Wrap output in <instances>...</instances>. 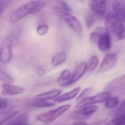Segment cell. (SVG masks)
I'll list each match as a JSON object with an SVG mask.
<instances>
[{
  "instance_id": "cell-11",
  "label": "cell",
  "mask_w": 125,
  "mask_h": 125,
  "mask_svg": "<svg viewBox=\"0 0 125 125\" xmlns=\"http://www.w3.org/2000/svg\"><path fill=\"white\" fill-rule=\"evenodd\" d=\"M92 11L102 18L106 10V2L105 0H90L88 2Z\"/></svg>"
},
{
  "instance_id": "cell-20",
  "label": "cell",
  "mask_w": 125,
  "mask_h": 125,
  "mask_svg": "<svg viewBox=\"0 0 125 125\" xmlns=\"http://www.w3.org/2000/svg\"><path fill=\"white\" fill-rule=\"evenodd\" d=\"M31 106L36 107H47L54 106L55 104L54 102L46 101L43 100H36L30 103Z\"/></svg>"
},
{
  "instance_id": "cell-31",
  "label": "cell",
  "mask_w": 125,
  "mask_h": 125,
  "mask_svg": "<svg viewBox=\"0 0 125 125\" xmlns=\"http://www.w3.org/2000/svg\"><path fill=\"white\" fill-rule=\"evenodd\" d=\"M11 1L10 0H0V14H2L3 11L6 9V7L10 3Z\"/></svg>"
},
{
  "instance_id": "cell-19",
  "label": "cell",
  "mask_w": 125,
  "mask_h": 125,
  "mask_svg": "<svg viewBox=\"0 0 125 125\" xmlns=\"http://www.w3.org/2000/svg\"><path fill=\"white\" fill-rule=\"evenodd\" d=\"M54 2L52 7L55 9V10L62 11L68 13L71 11V8L65 2L62 1H56Z\"/></svg>"
},
{
  "instance_id": "cell-21",
  "label": "cell",
  "mask_w": 125,
  "mask_h": 125,
  "mask_svg": "<svg viewBox=\"0 0 125 125\" xmlns=\"http://www.w3.org/2000/svg\"><path fill=\"white\" fill-rule=\"evenodd\" d=\"M69 118L74 120H83L87 119L89 117L85 116L83 115L81 112L80 110H77L72 112L69 115Z\"/></svg>"
},
{
  "instance_id": "cell-8",
  "label": "cell",
  "mask_w": 125,
  "mask_h": 125,
  "mask_svg": "<svg viewBox=\"0 0 125 125\" xmlns=\"http://www.w3.org/2000/svg\"><path fill=\"white\" fill-rule=\"evenodd\" d=\"M87 68V65L85 62L80 63L77 66L70 79L67 82L61 84L60 86L61 87H65L71 85L81 78L86 71Z\"/></svg>"
},
{
  "instance_id": "cell-14",
  "label": "cell",
  "mask_w": 125,
  "mask_h": 125,
  "mask_svg": "<svg viewBox=\"0 0 125 125\" xmlns=\"http://www.w3.org/2000/svg\"><path fill=\"white\" fill-rule=\"evenodd\" d=\"M2 88L3 93L4 94L17 95L24 92V89L22 88L6 83L2 85Z\"/></svg>"
},
{
  "instance_id": "cell-23",
  "label": "cell",
  "mask_w": 125,
  "mask_h": 125,
  "mask_svg": "<svg viewBox=\"0 0 125 125\" xmlns=\"http://www.w3.org/2000/svg\"><path fill=\"white\" fill-rule=\"evenodd\" d=\"M99 107L96 105L85 107L80 110V112L85 116L90 117L93 113L96 112Z\"/></svg>"
},
{
  "instance_id": "cell-16",
  "label": "cell",
  "mask_w": 125,
  "mask_h": 125,
  "mask_svg": "<svg viewBox=\"0 0 125 125\" xmlns=\"http://www.w3.org/2000/svg\"><path fill=\"white\" fill-rule=\"evenodd\" d=\"M12 109H9L3 111L0 113V124H2L9 120L12 119L18 115L19 111H13Z\"/></svg>"
},
{
  "instance_id": "cell-25",
  "label": "cell",
  "mask_w": 125,
  "mask_h": 125,
  "mask_svg": "<svg viewBox=\"0 0 125 125\" xmlns=\"http://www.w3.org/2000/svg\"><path fill=\"white\" fill-rule=\"evenodd\" d=\"M101 19V17L96 14L93 12L90 13L86 18V25L88 27H90L96 20Z\"/></svg>"
},
{
  "instance_id": "cell-26",
  "label": "cell",
  "mask_w": 125,
  "mask_h": 125,
  "mask_svg": "<svg viewBox=\"0 0 125 125\" xmlns=\"http://www.w3.org/2000/svg\"><path fill=\"white\" fill-rule=\"evenodd\" d=\"M0 79L1 81L6 83V84H12L14 82V80L13 77L4 70L1 69L0 71Z\"/></svg>"
},
{
  "instance_id": "cell-15",
  "label": "cell",
  "mask_w": 125,
  "mask_h": 125,
  "mask_svg": "<svg viewBox=\"0 0 125 125\" xmlns=\"http://www.w3.org/2000/svg\"><path fill=\"white\" fill-rule=\"evenodd\" d=\"M61 93V91L60 90H53L43 93L36 95L34 98L36 100L46 101L57 98V96L60 95Z\"/></svg>"
},
{
  "instance_id": "cell-24",
  "label": "cell",
  "mask_w": 125,
  "mask_h": 125,
  "mask_svg": "<svg viewBox=\"0 0 125 125\" xmlns=\"http://www.w3.org/2000/svg\"><path fill=\"white\" fill-rule=\"evenodd\" d=\"M71 76L70 71L68 69H65L62 72L58 78L57 82L58 83H64V82H66L69 80Z\"/></svg>"
},
{
  "instance_id": "cell-1",
  "label": "cell",
  "mask_w": 125,
  "mask_h": 125,
  "mask_svg": "<svg viewBox=\"0 0 125 125\" xmlns=\"http://www.w3.org/2000/svg\"><path fill=\"white\" fill-rule=\"evenodd\" d=\"M46 5L44 2L39 0L27 3L11 12L9 17V21L12 24H16L27 15L41 11Z\"/></svg>"
},
{
  "instance_id": "cell-33",
  "label": "cell",
  "mask_w": 125,
  "mask_h": 125,
  "mask_svg": "<svg viewBox=\"0 0 125 125\" xmlns=\"http://www.w3.org/2000/svg\"><path fill=\"white\" fill-rule=\"evenodd\" d=\"M7 107L8 103L6 99L1 98L0 101V110L1 112L6 109Z\"/></svg>"
},
{
  "instance_id": "cell-6",
  "label": "cell",
  "mask_w": 125,
  "mask_h": 125,
  "mask_svg": "<svg viewBox=\"0 0 125 125\" xmlns=\"http://www.w3.org/2000/svg\"><path fill=\"white\" fill-rule=\"evenodd\" d=\"M111 94L108 92L99 93L93 96L87 97L81 100L76 105V108H82L94 104L101 103L106 101L110 97Z\"/></svg>"
},
{
  "instance_id": "cell-3",
  "label": "cell",
  "mask_w": 125,
  "mask_h": 125,
  "mask_svg": "<svg viewBox=\"0 0 125 125\" xmlns=\"http://www.w3.org/2000/svg\"><path fill=\"white\" fill-rule=\"evenodd\" d=\"M71 106V104L63 105L55 109L39 114L36 116V120L43 123H51L68 110Z\"/></svg>"
},
{
  "instance_id": "cell-18",
  "label": "cell",
  "mask_w": 125,
  "mask_h": 125,
  "mask_svg": "<svg viewBox=\"0 0 125 125\" xmlns=\"http://www.w3.org/2000/svg\"><path fill=\"white\" fill-rule=\"evenodd\" d=\"M66 58V54L64 52H61L55 55L52 60V63L54 66H57L65 62Z\"/></svg>"
},
{
  "instance_id": "cell-5",
  "label": "cell",
  "mask_w": 125,
  "mask_h": 125,
  "mask_svg": "<svg viewBox=\"0 0 125 125\" xmlns=\"http://www.w3.org/2000/svg\"><path fill=\"white\" fill-rule=\"evenodd\" d=\"M99 35L97 41L98 47L102 52L109 50L111 48V42L110 34L106 28L99 27L96 29V31Z\"/></svg>"
},
{
  "instance_id": "cell-29",
  "label": "cell",
  "mask_w": 125,
  "mask_h": 125,
  "mask_svg": "<svg viewBox=\"0 0 125 125\" xmlns=\"http://www.w3.org/2000/svg\"><path fill=\"white\" fill-rule=\"evenodd\" d=\"M93 90V88L91 87L88 88L84 89L79 95V96L76 98V101H80L81 100L86 98L88 95L92 93Z\"/></svg>"
},
{
  "instance_id": "cell-17",
  "label": "cell",
  "mask_w": 125,
  "mask_h": 125,
  "mask_svg": "<svg viewBox=\"0 0 125 125\" xmlns=\"http://www.w3.org/2000/svg\"><path fill=\"white\" fill-rule=\"evenodd\" d=\"M29 115L28 113H24L18 115L16 117L9 121L8 124H25L29 120Z\"/></svg>"
},
{
  "instance_id": "cell-13",
  "label": "cell",
  "mask_w": 125,
  "mask_h": 125,
  "mask_svg": "<svg viewBox=\"0 0 125 125\" xmlns=\"http://www.w3.org/2000/svg\"><path fill=\"white\" fill-rule=\"evenodd\" d=\"M81 88L80 87H77L68 93L58 96L54 99L53 101L55 102H62L72 99L78 94Z\"/></svg>"
},
{
  "instance_id": "cell-4",
  "label": "cell",
  "mask_w": 125,
  "mask_h": 125,
  "mask_svg": "<svg viewBox=\"0 0 125 125\" xmlns=\"http://www.w3.org/2000/svg\"><path fill=\"white\" fill-rule=\"evenodd\" d=\"M53 13L67 23L69 27L79 34L82 32V26L80 21L69 13L62 11L54 10Z\"/></svg>"
},
{
  "instance_id": "cell-34",
  "label": "cell",
  "mask_w": 125,
  "mask_h": 125,
  "mask_svg": "<svg viewBox=\"0 0 125 125\" xmlns=\"http://www.w3.org/2000/svg\"><path fill=\"white\" fill-rule=\"evenodd\" d=\"M46 73L45 70L43 69L40 68L37 71V73L40 76H43Z\"/></svg>"
},
{
  "instance_id": "cell-36",
  "label": "cell",
  "mask_w": 125,
  "mask_h": 125,
  "mask_svg": "<svg viewBox=\"0 0 125 125\" xmlns=\"http://www.w3.org/2000/svg\"><path fill=\"white\" fill-rule=\"evenodd\" d=\"M6 125H30L29 124H7Z\"/></svg>"
},
{
  "instance_id": "cell-9",
  "label": "cell",
  "mask_w": 125,
  "mask_h": 125,
  "mask_svg": "<svg viewBox=\"0 0 125 125\" xmlns=\"http://www.w3.org/2000/svg\"><path fill=\"white\" fill-rule=\"evenodd\" d=\"M104 89L106 92L109 93L125 91V76L113 80L107 85Z\"/></svg>"
},
{
  "instance_id": "cell-12",
  "label": "cell",
  "mask_w": 125,
  "mask_h": 125,
  "mask_svg": "<svg viewBox=\"0 0 125 125\" xmlns=\"http://www.w3.org/2000/svg\"><path fill=\"white\" fill-rule=\"evenodd\" d=\"M113 8L116 16L125 22V0H115L113 2Z\"/></svg>"
},
{
  "instance_id": "cell-7",
  "label": "cell",
  "mask_w": 125,
  "mask_h": 125,
  "mask_svg": "<svg viewBox=\"0 0 125 125\" xmlns=\"http://www.w3.org/2000/svg\"><path fill=\"white\" fill-rule=\"evenodd\" d=\"M12 58L11 38L9 36L5 39L1 46L0 58L3 63L7 64L10 61Z\"/></svg>"
},
{
  "instance_id": "cell-2",
  "label": "cell",
  "mask_w": 125,
  "mask_h": 125,
  "mask_svg": "<svg viewBox=\"0 0 125 125\" xmlns=\"http://www.w3.org/2000/svg\"><path fill=\"white\" fill-rule=\"evenodd\" d=\"M106 28L117 40L125 38V22L119 19L113 12L107 13L104 19Z\"/></svg>"
},
{
  "instance_id": "cell-22",
  "label": "cell",
  "mask_w": 125,
  "mask_h": 125,
  "mask_svg": "<svg viewBox=\"0 0 125 125\" xmlns=\"http://www.w3.org/2000/svg\"><path fill=\"white\" fill-rule=\"evenodd\" d=\"M119 103V99L115 96L110 97L106 100L104 106L108 109H113L117 106Z\"/></svg>"
},
{
  "instance_id": "cell-28",
  "label": "cell",
  "mask_w": 125,
  "mask_h": 125,
  "mask_svg": "<svg viewBox=\"0 0 125 125\" xmlns=\"http://www.w3.org/2000/svg\"><path fill=\"white\" fill-rule=\"evenodd\" d=\"M99 62L98 58L96 55H94L91 59L90 62L88 67V71H89L94 70L97 67Z\"/></svg>"
},
{
  "instance_id": "cell-10",
  "label": "cell",
  "mask_w": 125,
  "mask_h": 125,
  "mask_svg": "<svg viewBox=\"0 0 125 125\" xmlns=\"http://www.w3.org/2000/svg\"><path fill=\"white\" fill-rule=\"evenodd\" d=\"M117 62V58L115 54L107 55L102 60L99 71L103 72L109 71L115 67Z\"/></svg>"
},
{
  "instance_id": "cell-30",
  "label": "cell",
  "mask_w": 125,
  "mask_h": 125,
  "mask_svg": "<svg viewBox=\"0 0 125 125\" xmlns=\"http://www.w3.org/2000/svg\"><path fill=\"white\" fill-rule=\"evenodd\" d=\"M48 30V28L47 25L44 24L41 25L37 28V33L40 35H44L47 33Z\"/></svg>"
},
{
  "instance_id": "cell-35",
  "label": "cell",
  "mask_w": 125,
  "mask_h": 125,
  "mask_svg": "<svg viewBox=\"0 0 125 125\" xmlns=\"http://www.w3.org/2000/svg\"><path fill=\"white\" fill-rule=\"evenodd\" d=\"M70 125H88L86 123L83 122H77L73 123Z\"/></svg>"
},
{
  "instance_id": "cell-32",
  "label": "cell",
  "mask_w": 125,
  "mask_h": 125,
  "mask_svg": "<svg viewBox=\"0 0 125 125\" xmlns=\"http://www.w3.org/2000/svg\"><path fill=\"white\" fill-rule=\"evenodd\" d=\"M99 35L96 32H93L91 33L90 36V40L91 43L97 42L98 39Z\"/></svg>"
},
{
  "instance_id": "cell-27",
  "label": "cell",
  "mask_w": 125,
  "mask_h": 125,
  "mask_svg": "<svg viewBox=\"0 0 125 125\" xmlns=\"http://www.w3.org/2000/svg\"><path fill=\"white\" fill-rule=\"evenodd\" d=\"M107 125H125V114L116 117Z\"/></svg>"
}]
</instances>
